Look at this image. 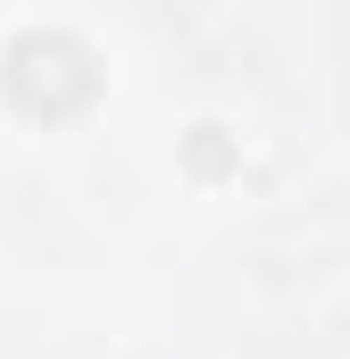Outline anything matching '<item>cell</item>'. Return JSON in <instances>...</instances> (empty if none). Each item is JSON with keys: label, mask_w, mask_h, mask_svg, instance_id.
Instances as JSON below:
<instances>
[{"label": "cell", "mask_w": 350, "mask_h": 359, "mask_svg": "<svg viewBox=\"0 0 350 359\" xmlns=\"http://www.w3.org/2000/svg\"><path fill=\"white\" fill-rule=\"evenodd\" d=\"M0 92L25 109V117H76L100 100V50H92L76 25H17L0 42Z\"/></svg>", "instance_id": "6da1fadb"}]
</instances>
